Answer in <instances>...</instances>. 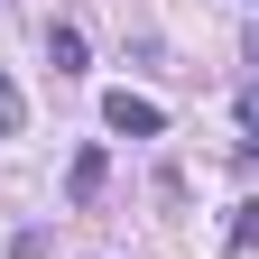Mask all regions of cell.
Here are the masks:
<instances>
[{
	"mask_svg": "<svg viewBox=\"0 0 259 259\" xmlns=\"http://www.w3.org/2000/svg\"><path fill=\"white\" fill-rule=\"evenodd\" d=\"M47 65H56V74H83V28H74V19L47 28Z\"/></svg>",
	"mask_w": 259,
	"mask_h": 259,
	"instance_id": "obj_3",
	"label": "cell"
},
{
	"mask_svg": "<svg viewBox=\"0 0 259 259\" xmlns=\"http://www.w3.org/2000/svg\"><path fill=\"white\" fill-rule=\"evenodd\" d=\"M250 56H259V28H250Z\"/></svg>",
	"mask_w": 259,
	"mask_h": 259,
	"instance_id": "obj_7",
	"label": "cell"
},
{
	"mask_svg": "<svg viewBox=\"0 0 259 259\" xmlns=\"http://www.w3.org/2000/svg\"><path fill=\"white\" fill-rule=\"evenodd\" d=\"M19 130H28V93L0 74V139H19Z\"/></svg>",
	"mask_w": 259,
	"mask_h": 259,
	"instance_id": "obj_4",
	"label": "cell"
},
{
	"mask_svg": "<svg viewBox=\"0 0 259 259\" xmlns=\"http://www.w3.org/2000/svg\"><path fill=\"white\" fill-rule=\"evenodd\" d=\"M250 157H259V130H250Z\"/></svg>",
	"mask_w": 259,
	"mask_h": 259,
	"instance_id": "obj_6",
	"label": "cell"
},
{
	"mask_svg": "<svg viewBox=\"0 0 259 259\" xmlns=\"http://www.w3.org/2000/svg\"><path fill=\"white\" fill-rule=\"evenodd\" d=\"M102 120H111V130H130V139H157V130H167V111H157L148 93H111Z\"/></svg>",
	"mask_w": 259,
	"mask_h": 259,
	"instance_id": "obj_1",
	"label": "cell"
},
{
	"mask_svg": "<svg viewBox=\"0 0 259 259\" xmlns=\"http://www.w3.org/2000/svg\"><path fill=\"white\" fill-rule=\"evenodd\" d=\"M232 241H241V250H259V204H241V213H232Z\"/></svg>",
	"mask_w": 259,
	"mask_h": 259,
	"instance_id": "obj_5",
	"label": "cell"
},
{
	"mask_svg": "<svg viewBox=\"0 0 259 259\" xmlns=\"http://www.w3.org/2000/svg\"><path fill=\"white\" fill-rule=\"evenodd\" d=\"M102 176H111V157H102V148H74V167H65V194H74V204H93V194H102Z\"/></svg>",
	"mask_w": 259,
	"mask_h": 259,
	"instance_id": "obj_2",
	"label": "cell"
}]
</instances>
